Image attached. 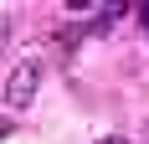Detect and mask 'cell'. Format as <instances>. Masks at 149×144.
Listing matches in <instances>:
<instances>
[{
  "label": "cell",
  "instance_id": "3",
  "mask_svg": "<svg viewBox=\"0 0 149 144\" xmlns=\"http://www.w3.org/2000/svg\"><path fill=\"white\" fill-rule=\"evenodd\" d=\"M10 134H15V118H0V144L10 139Z\"/></svg>",
  "mask_w": 149,
  "mask_h": 144
},
{
  "label": "cell",
  "instance_id": "2",
  "mask_svg": "<svg viewBox=\"0 0 149 144\" xmlns=\"http://www.w3.org/2000/svg\"><path fill=\"white\" fill-rule=\"evenodd\" d=\"M5 46H10V21L0 15V52H5Z\"/></svg>",
  "mask_w": 149,
  "mask_h": 144
},
{
  "label": "cell",
  "instance_id": "1",
  "mask_svg": "<svg viewBox=\"0 0 149 144\" xmlns=\"http://www.w3.org/2000/svg\"><path fill=\"white\" fill-rule=\"evenodd\" d=\"M36 87H41V67L36 62H21V67L5 77V108H26L36 98Z\"/></svg>",
  "mask_w": 149,
  "mask_h": 144
},
{
  "label": "cell",
  "instance_id": "4",
  "mask_svg": "<svg viewBox=\"0 0 149 144\" xmlns=\"http://www.w3.org/2000/svg\"><path fill=\"white\" fill-rule=\"evenodd\" d=\"M98 144H129V139H123V134H103Z\"/></svg>",
  "mask_w": 149,
  "mask_h": 144
},
{
  "label": "cell",
  "instance_id": "5",
  "mask_svg": "<svg viewBox=\"0 0 149 144\" xmlns=\"http://www.w3.org/2000/svg\"><path fill=\"white\" fill-rule=\"evenodd\" d=\"M139 15H144V21H149V5H144V10H139Z\"/></svg>",
  "mask_w": 149,
  "mask_h": 144
}]
</instances>
